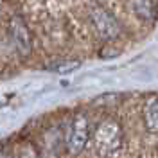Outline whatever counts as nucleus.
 <instances>
[{
    "instance_id": "nucleus-1",
    "label": "nucleus",
    "mask_w": 158,
    "mask_h": 158,
    "mask_svg": "<svg viewBox=\"0 0 158 158\" xmlns=\"http://www.w3.org/2000/svg\"><path fill=\"white\" fill-rule=\"evenodd\" d=\"M88 16H90V22H92V25H94V29H95L99 38L106 40V41H111V40H117L120 36V32H122L120 23L102 6H92L88 11Z\"/></svg>"
},
{
    "instance_id": "nucleus-2",
    "label": "nucleus",
    "mask_w": 158,
    "mask_h": 158,
    "mask_svg": "<svg viewBox=\"0 0 158 158\" xmlns=\"http://www.w3.org/2000/svg\"><path fill=\"white\" fill-rule=\"evenodd\" d=\"M120 144H122V129L117 120L106 118L104 122H101L95 131V146L99 151L102 155L113 153L120 148Z\"/></svg>"
},
{
    "instance_id": "nucleus-3",
    "label": "nucleus",
    "mask_w": 158,
    "mask_h": 158,
    "mask_svg": "<svg viewBox=\"0 0 158 158\" xmlns=\"http://www.w3.org/2000/svg\"><path fill=\"white\" fill-rule=\"evenodd\" d=\"M88 138H90L88 120H86L85 115H77L72 120L70 131L67 135V149H69V153L70 155H79L85 149Z\"/></svg>"
},
{
    "instance_id": "nucleus-4",
    "label": "nucleus",
    "mask_w": 158,
    "mask_h": 158,
    "mask_svg": "<svg viewBox=\"0 0 158 158\" xmlns=\"http://www.w3.org/2000/svg\"><path fill=\"white\" fill-rule=\"evenodd\" d=\"M9 34L16 45V50L22 56H29L31 49H32V36H31V31L25 25V22L18 16L13 18L9 22Z\"/></svg>"
},
{
    "instance_id": "nucleus-5",
    "label": "nucleus",
    "mask_w": 158,
    "mask_h": 158,
    "mask_svg": "<svg viewBox=\"0 0 158 158\" xmlns=\"http://www.w3.org/2000/svg\"><path fill=\"white\" fill-rule=\"evenodd\" d=\"M144 124L153 135H158V95L151 97L144 106Z\"/></svg>"
},
{
    "instance_id": "nucleus-6",
    "label": "nucleus",
    "mask_w": 158,
    "mask_h": 158,
    "mask_svg": "<svg viewBox=\"0 0 158 158\" xmlns=\"http://www.w3.org/2000/svg\"><path fill=\"white\" fill-rule=\"evenodd\" d=\"M131 6H133V11L137 13V16L142 20L149 22L156 15V0H133Z\"/></svg>"
},
{
    "instance_id": "nucleus-7",
    "label": "nucleus",
    "mask_w": 158,
    "mask_h": 158,
    "mask_svg": "<svg viewBox=\"0 0 158 158\" xmlns=\"http://www.w3.org/2000/svg\"><path fill=\"white\" fill-rule=\"evenodd\" d=\"M79 67H81V61H77V59H70V61H58V63L50 65L49 69L54 70V72H58V74H69V72L77 70Z\"/></svg>"
},
{
    "instance_id": "nucleus-8",
    "label": "nucleus",
    "mask_w": 158,
    "mask_h": 158,
    "mask_svg": "<svg viewBox=\"0 0 158 158\" xmlns=\"http://www.w3.org/2000/svg\"><path fill=\"white\" fill-rule=\"evenodd\" d=\"M106 49H108V47L101 49V52H99L101 58H115V56H118V50H106Z\"/></svg>"
}]
</instances>
